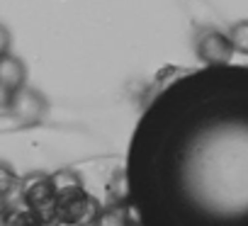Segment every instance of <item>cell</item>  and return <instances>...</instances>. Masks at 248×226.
Segmentation results:
<instances>
[{
    "mask_svg": "<svg viewBox=\"0 0 248 226\" xmlns=\"http://www.w3.org/2000/svg\"><path fill=\"white\" fill-rule=\"evenodd\" d=\"M102 209L100 199L88 195L83 187L59 192V224L63 226H97Z\"/></svg>",
    "mask_w": 248,
    "mask_h": 226,
    "instance_id": "cell-1",
    "label": "cell"
},
{
    "mask_svg": "<svg viewBox=\"0 0 248 226\" xmlns=\"http://www.w3.org/2000/svg\"><path fill=\"white\" fill-rule=\"evenodd\" d=\"M22 199H25V207H30L44 224H59V192L51 175L30 178L25 185Z\"/></svg>",
    "mask_w": 248,
    "mask_h": 226,
    "instance_id": "cell-2",
    "label": "cell"
},
{
    "mask_svg": "<svg viewBox=\"0 0 248 226\" xmlns=\"http://www.w3.org/2000/svg\"><path fill=\"white\" fill-rule=\"evenodd\" d=\"M233 44H231V37L224 34L221 30H207L200 34L197 39V56L204 66L209 68H221V66H229L231 56H233Z\"/></svg>",
    "mask_w": 248,
    "mask_h": 226,
    "instance_id": "cell-3",
    "label": "cell"
},
{
    "mask_svg": "<svg viewBox=\"0 0 248 226\" xmlns=\"http://www.w3.org/2000/svg\"><path fill=\"white\" fill-rule=\"evenodd\" d=\"M27 78V66L22 59L5 54L3 61H0V85H3V102L10 105V100L15 97V92L22 90Z\"/></svg>",
    "mask_w": 248,
    "mask_h": 226,
    "instance_id": "cell-4",
    "label": "cell"
},
{
    "mask_svg": "<svg viewBox=\"0 0 248 226\" xmlns=\"http://www.w3.org/2000/svg\"><path fill=\"white\" fill-rule=\"evenodd\" d=\"M97 226H132L129 209L122 207V204H117V202H112L109 207L102 209V216H100Z\"/></svg>",
    "mask_w": 248,
    "mask_h": 226,
    "instance_id": "cell-5",
    "label": "cell"
},
{
    "mask_svg": "<svg viewBox=\"0 0 248 226\" xmlns=\"http://www.w3.org/2000/svg\"><path fill=\"white\" fill-rule=\"evenodd\" d=\"M229 37H231V44L238 54H246L248 56V20H238L231 25L229 30Z\"/></svg>",
    "mask_w": 248,
    "mask_h": 226,
    "instance_id": "cell-6",
    "label": "cell"
}]
</instances>
